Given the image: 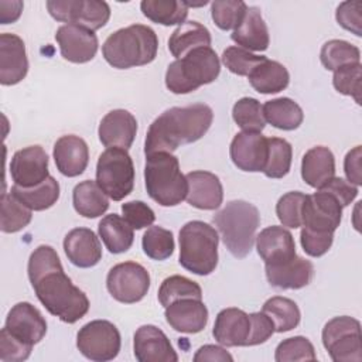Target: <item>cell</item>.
Masks as SVG:
<instances>
[{"mask_svg":"<svg viewBox=\"0 0 362 362\" xmlns=\"http://www.w3.org/2000/svg\"><path fill=\"white\" fill-rule=\"evenodd\" d=\"M28 279L47 311L66 324L81 320L89 310L86 294L65 274L54 247L40 245L28 259Z\"/></svg>","mask_w":362,"mask_h":362,"instance_id":"cell-1","label":"cell"},{"mask_svg":"<svg viewBox=\"0 0 362 362\" xmlns=\"http://www.w3.org/2000/svg\"><path fill=\"white\" fill-rule=\"evenodd\" d=\"M212 120L214 112L205 103L175 106L164 110L147 130L146 156L158 151L173 153L182 144L199 140L209 130Z\"/></svg>","mask_w":362,"mask_h":362,"instance_id":"cell-2","label":"cell"},{"mask_svg":"<svg viewBox=\"0 0 362 362\" xmlns=\"http://www.w3.org/2000/svg\"><path fill=\"white\" fill-rule=\"evenodd\" d=\"M158 49V38L153 28L143 24H132L110 34L102 54L106 62L117 69L147 65L154 61Z\"/></svg>","mask_w":362,"mask_h":362,"instance_id":"cell-3","label":"cell"},{"mask_svg":"<svg viewBox=\"0 0 362 362\" xmlns=\"http://www.w3.org/2000/svg\"><path fill=\"white\" fill-rule=\"evenodd\" d=\"M214 223L221 232L226 249L235 257L243 259L253 247L260 215L253 204L243 199H233L214 216Z\"/></svg>","mask_w":362,"mask_h":362,"instance_id":"cell-4","label":"cell"},{"mask_svg":"<svg viewBox=\"0 0 362 362\" xmlns=\"http://www.w3.org/2000/svg\"><path fill=\"white\" fill-rule=\"evenodd\" d=\"M144 184L148 197L161 206L181 204L188 192V182L175 156L158 151L146 156Z\"/></svg>","mask_w":362,"mask_h":362,"instance_id":"cell-5","label":"cell"},{"mask_svg":"<svg viewBox=\"0 0 362 362\" xmlns=\"http://www.w3.org/2000/svg\"><path fill=\"white\" fill-rule=\"evenodd\" d=\"M221 72V62L211 47H199L171 62L165 72V86L175 95L197 90L214 82Z\"/></svg>","mask_w":362,"mask_h":362,"instance_id":"cell-6","label":"cell"},{"mask_svg":"<svg viewBox=\"0 0 362 362\" xmlns=\"http://www.w3.org/2000/svg\"><path fill=\"white\" fill-rule=\"evenodd\" d=\"M180 264L198 276L211 274L218 264L219 236L215 228L204 221H189L178 235Z\"/></svg>","mask_w":362,"mask_h":362,"instance_id":"cell-7","label":"cell"},{"mask_svg":"<svg viewBox=\"0 0 362 362\" xmlns=\"http://www.w3.org/2000/svg\"><path fill=\"white\" fill-rule=\"evenodd\" d=\"M96 182L113 201H122L134 187V165L127 150L110 147L96 164Z\"/></svg>","mask_w":362,"mask_h":362,"instance_id":"cell-8","label":"cell"},{"mask_svg":"<svg viewBox=\"0 0 362 362\" xmlns=\"http://www.w3.org/2000/svg\"><path fill=\"white\" fill-rule=\"evenodd\" d=\"M361 339L359 321L348 315L335 317L322 328V345L334 362H361Z\"/></svg>","mask_w":362,"mask_h":362,"instance_id":"cell-9","label":"cell"},{"mask_svg":"<svg viewBox=\"0 0 362 362\" xmlns=\"http://www.w3.org/2000/svg\"><path fill=\"white\" fill-rule=\"evenodd\" d=\"M122 345L120 332L115 324L106 320H93L85 324L76 334L79 352L95 362H107L119 355Z\"/></svg>","mask_w":362,"mask_h":362,"instance_id":"cell-10","label":"cell"},{"mask_svg":"<svg viewBox=\"0 0 362 362\" xmlns=\"http://www.w3.org/2000/svg\"><path fill=\"white\" fill-rule=\"evenodd\" d=\"M47 8L57 21L82 25L92 31L102 28L110 17V7L102 0H48Z\"/></svg>","mask_w":362,"mask_h":362,"instance_id":"cell-11","label":"cell"},{"mask_svg":"<svg viewBox=\"0 0 362 362\" xmlns=\"http://www.w3.org/2000/svg\"><path fill=\"white\" fill-rule=\"evenodd\" d=\"M110 296L123 304H134L144 298L150 288V274L136 262H123L113 266L106 277Z\"/></svg>","mask_w":362,"mask_h":362,"instance_id":"cell-12","label":"cell"},{"mask_svg":"<svg viewBox=\"0 0 362 362\" xmlns=\"http://www.w3.org/2000/svg\"><path fill=\"white\" fill-rule=\"evenodd\" d=\"M342 218V206L338 199L324 189H318L313 195L305 194L301 219L303 228L334 233Z\"/></svg>","mask_w":362,"mask_h":362,"instance_id":"cell-13","label":"cell"},{"mask_svg":"<svg viewBox=\"0 0 362 362\" xmlns=\"http://www.w3.org/2000/svg\"><path fill=\"white\" fill-rule=\"evenodd\" d=\"M10 174L18 187L31 188L41 184L49 177L45 150L38 144L17 150L11 157Z\"/></svg>","mask_w":362,"mask_h":362,"instance_id":"cell-14","label":"cell"},{"mask_svg":"<svg viewBox=\"0 0 362 362\" xmlns=\"http://www.w3.org/2000/svg\"><path fill=\"white\" fill-rule=\"evenodd\" d=\"M55 40L64 59L74 64H85L93 59L98 52L96 34L76 24H64L55 33Z\"/></svg>","mask_w":362,"mask_h":362,"instance_id":"cell-15","label":"cell"},{"mask_svg":"<svg viewBox=\"0 0 362 362\" xmlns=\"http://www.w3.org/2000/svg\"><path fill=\"white\" fill-rule=\"evenodd\" d=\"M6 329L17 339L34 346L47 334V321L30 303L21 301L11 307L7 314Z\"/></svg>","mask_w":362,"mask_h":362,"instance_id":"cell-16","label":"cell"},{"mask_svg":"<svg viewBox=\"0 0 362 362\" xmlns=\"http://www.w3.org/2000/svg\"><path fill=\"white\" fill-rule=\"evenodd\" d=\"M232 163L242 171H263L267 161V139L262 133L240 132L229 147Z\"/></svg>","mask_w":362,"mask_h":362,"instance_id":"cell-17","label":"cell"},{"mask_svg":"<svg viewBox=\"0 0 362 362\" xmlns=\"http://www.w3.org/2000/svg\"><path fill=\"white\" fill-rule=\"evenodd\" d=\"M134 356L139 362H177L178 355L174 351L167 335L156 325L147 324L137 328L133 338Z\"/></svg>","mask_w":362,"mask_h":362,"instance_id":"cell-18","label":"cell"},{"mask_svg":"<svg viewBox=\"0 0 362 362\" xmlns=\"http://www.w3.org/2000/svg\"><path fill=\"white\" fill-rule=\"evenodd\" d=\"M28 72L24 41L10 33L0 34V83L4 86L21 82Z\"/></svg>","mask_w":362,"mask_h":362,"instance_id":"cell-19","label":"cell"},{"mask_svg":"<svg viewBox=\"0 0 362 362\" xmlns=\"http://www.w3.org/2000/svg\"><path fill=\"white\" fill-rule=\"evenodd\" d=\"M256 249L266 266H277L297 256L291 232L277 225L264 228L256 236Z\"/></svg>","mask_w":362,"mask_h":362,"instance_id":"cell-20","label":"cell"},{"mask_svg":"<svg viewBox=\"0 0 362 362\" xmlns=\"http://www.w3.org/2000/svg\"><path fill=\"white\" fill-rule=\"evenodd\" d=\"M136 133L137 120L124 109H115L106 113L98 129L99 140L107 148L120 147L127 150L133 144Z\"/></svg>","mask_w":362,"mask_h":362,"instance_id":"cell-21","label":"cell"},{"mask_svg":"<svg viewBox=\"0 0 362 362\" xmlns=\"http://www.w3.org/2000/svg\"><path fill=\"white\" fill-rule=\"evenodd\" d=\"M188 182L187 202L198 209H218L223 201V188L218 175L209 171H191L185 175Z\"/></svg>","mask_w":362,"mask_h":362,"instance_id":"cell-22","label":"cell"},{"mask_svg":"<svg viewBox=\"0 0 362 362\" xmlns=\"http://www.w3.org/2000/svg\"><path fill=\"white\" fill-rule=\"evenodd\" d=\"M164 317L173 329L184 334H197L208 322V308L202 300L181 298L165 307Z\"/></svg>","mask_w":362,"mask_h":362,"instance_id":"cell-23","label":"cell"},{"mask_svg":"<svg viewBox=\"0 0 362 362\" xmlns=\"http://www.w3.org/2000/svg\"><path fill=\"white\" fill-rule=\"evenodd\" d=\"M250 327L249 314L240 308L229 307L218 313L212 335L223 346H247Z\"/></svg>","mask_w":362,"mask_h":362,"instance_id":"cell-24","label":"cell"},{"mask_svg":"<svg viewBox=\"0 0 362 362\" xmlns=\"http://www.w3.org/2000/svg\"><path fill=\"white\" fill-rule=\"evenodd\" d=\"M64 250L68 260L81 269L93 267L102 259V246L89 228H75L64 239Z\"/></svg>","mask_w":362,"mask_h":362,"instance_id":"cell-25","label":"cell"},{"mask_svg":"<svg viewBox=\"0 0 362 362\" xmlns=\"http://www.w3.org/2000/svg\"><path fill=\"white\" fill-rule=\"evenodd\" d=\"M54 160L58 171L65 177L81 175L89 163V148L83 139L75 134L59 137L54 144Z\"/></svg>","mask_w":362,"mask_h":362,"instance_id":"cell-26","label":"cell"},{"mask_svg":"<svg viewBox=\"0 0 362 362\" xmlns=\"http://www.w3.org/2000/svg\"><path fill=\"white\" fill-rule=\"evenodd\" d=\"M264 270L270 286L283 290L303 288L311 281L314 274L313 263L300 256L277 266L264 264Z\"/></svg>","mask_w":362,"mask_h":362,"instance_id":"cell-27","label":"cell"},{"mask_svg":"<svg viewBox=\"0 0 362 362\" xmlns=\"http://www.w3.org/2000/svg\"><path fill=\"white\" fill-rule=\"evenodd\" d=\"M230 38L247 51H266L269 48V30L259 7H247L240 24L233 30Z\"/></svg>","mask_w":362,"mask_h":362,"instance_id":"cell-28","label":"cell"},{"mask_svg":"<svg viewBox=\"0 0 362 362\" xmlns=\"http://www.w3.org/2000/svg\"><path fill=\"white\" fill-rule=\"evenodd\" d=\"M301 177L305 184L317 189L335 177L332 151L324 146H315L307 150L301 160Z\"/></svg>","mask_w":362,"mask_h":362,"instance_id":"cell-29","label":"cell"},{"mask_svg":"<svg viewBox=\"0 0 362 362\" xmlns=\"http://www.w3.org/2000/svg\"><path fill=\"white\" fill-rule=\"evenodd\" d=\"M209 30L198 21H185L178 25L168 38V49L177 59L185 57L189 51L211 45Z\"/></svg>","mask_w":362,"mask_h":362,"instance_id":"cell-30","label":"cell"},{"mask_svg":"<svg viewBox=\"0 0 362 362\" xmlns=\"http://www.w3.org/2000/svg\"><path fill=\"white\" fill-rule=\"evenodd\" d=\"M252 88L263 95L277 93L288 86L290 75L286 66L277 61L266 58L249 74Z\"/></svg>","mask_w":362,"mask_h":362,"instance_id":"cell-31","label":"cell"},{"mask_svg":"<svg viewBox=\"0 0 362 362\" xmlns=\"http://www.w3.org/2000/svg\"><path fill=\"white\" fill-rule=\"evenodd\" d=\"M98 232L110 253H124L133 245V228L126 222L124 218L119 216L117 214H109L103 216L98 225Z\"/></svg>","mask_w":362,"mask_h":362,"instance_id":"cell-32","label":"cell"},{"mask_svg":"<svg viewBox=\"0 0 362 362\" xmlns=\"http://www.w3.org/2000/svg\"><path fill=\"white\" fill-rule=\"evenodd\" d=\"M75 211L83 218H98L109 208V199L96 181L85 180L75 185L72 191Z\"/></svg>","mask_w":362,"mask_h":362,"instance_id":"cell-33","label":"cell"},{"mask_svg":"<svg viewBox=\"0 0 362 362\" xmlns=\"http://www.w3.org/2000/svg\"><path fill=\"white\" fill-rule=\"evenodd\" d=\"M262 107L264 120L280 130H294L304 120L303 109L290 98L267 100Z\"/></svg>","mask_w":362,"mask_h":362,"instance_id":"cell-34","label":"cell"},{"mask_svg":"<svg viewBox=\"0 0 362 362\" xmlns=\"http://www.w3.org/2000/svg\"><path fill=\"white\" fill-rule=\"evenodd\" d=\"M10 192L31 211H45L58 201L59 184L54 177L49 175L41 184L31 188L13 185Z\"/></svg>","mask_w":362,"mask_h":362,"instance_id":"cell-35","label":"cell"},{"mask_svg":"<svg viewBox=\"0 0 362 362\" xmlns=\"http://www.w3.org/2000/svg\"><path fill=\"white\" fill-rule=\"evenodd\" d=\"M140 8L148 20L161 25H181L188 16V6L178 0H143Z\"/></svg>","mask_w":362,"mask_h":362,"instance_id":"cell-36","label":"cell"},{"mask_svg":"<svg viewBox=\"0 0 362 362\" xmlns=\"http://www.w3.org/2000/svg\"><path fill=\"white\" fill-rule=\"evenodd\" d=\"M262 311L272 318L276 332L291 331L300 324L301 320L298 305L287 297L276 296L266 300Z\"/></svg>","mask_w":362,"mask_h":362,"instance_id":"cell-37","label":"cell"},{"mask_svg":"<svg viewBox=\"0 0 362 362\" xmlns=\"http://www.w3.org/2000/svg\"><path fill=\"white\" fill-rule=\"evenodd\" d=\"M33 218V211L17 199L11 192L1 194L0 229L4 233H14L24 229Z\"/></svg>","mask_w":362,"mask_h":362,"instance_id":"cell-38","label":"cell"},{"mask_svg":"<svg viewBox=\"0 0 362 362\" xmlns=\"http://www.w3.org/2000/svg\"><path fill=\"white\" fill-rule=\"evenodd\" d=\"M291 144L280 137L267 139V161L263 173L269 178H283L291 167Z\"/></svg>","mask_w":362,"mask_h":362,"instance_id":"cell-39","label":"cell"},{"mask_svg":"<svg viewBox=\"0 0 362 362\" xmlns=\"http://www.w3.org/2000/svg\"><path fill=\"white\" fill-rule=\"evenodd\" d=\"M321 64L328 71H335L348 64H356L361 59V51L356 45L344 40L327 41L320 52Z\"/></svg>","mask_w":362,"mask_h":362,"instance_id":"cell-40","label":"cell"},{"mask_svg":"<svg viewBox=\"0 0 362 362\" xmlns=\"http://www.w3.org/2000/svg\"><path fill=\"white\" fill-rule=\"evenodd\" d=\"M181 298H198L202 300V290L198 283L180 276L174 274L163 280L158 288V301L165 308L171 303L181 300Z\"/></svg>","mask_w":362,"mask_h":362,"instance_id":"cell-41","label":"cell"},{"mask_svg":"<svg viewBox=\"0 0 362 362\" xmlns=\"http://www.w3.org/2000/svg\"><path fill=\"white\" fill-rule=\"evenodd\" d=\"M232 117L235 123L243 132L262 133L266 126L263 116V107L260 102L255 98H242L239 99L232 109Z\"/></svg>","mask_w":362,"mask_h":362,"instance_id":"cell-42","label":"cell"},{"mask_svg":"<svg viewBox=\"0 0 362 362\" xmlns=\"http://www.w3.org/2000/svg\"><path fill=\"white\" fill-rule=\"evenodd\" d=\"M143 252L153 260H165L174 252L173 232L161 226H148L141 239Z\"/></svg>","mask_w":362,"mask_h":362,"instance_id":"cell-43","label":"cell"},{"mask_svg":"<svg viewBox=\"0 0 362 362\" xmlns=\"http://www.w3.org/2000/svg\"><path fill=\"white\" fill-rule=\"evenodd\" d=\"M247 6L242 0H215L211 3V16L218 28L228 31L235 30L245 13Z\"/></svg>","mask_w":362,"mask_h":362,"instance_id":"cell-44","label":"cell"},{"mask_svg":"<svg viewBox=\"0 0 362 362\" xmlns=\"http://www.w3.org/2000/svg\"><path fill=\"white\" fill-rule=\"evenodd\" d=\"M276 362H293V361H315L314 345L305 337H291L281 341L274 354Z\"/></svg>","mask_w":362,"mask_h":362,"instance_id":"cell-45","label":"cell"},{"mask_svg":"<svg viewBox=\"0 0 362 362\" xmlns=\"http://www.w3.org/2000/svg\"><path fill=\"white\" fill-rule=\"evenodd\" d=\"M266 57L252 54L250 51L242 47H228L222 52L223 65L232 74H236L239 76H249V74Z\"/></svg>","mask_w":362,"mask_h":362,"instance_id":"cell-46","label":"cell"},{"mask_svg":"<svg viewBox=\"0 0 362 362\" xmlns=\"http://www.w3.org/2000/svg\"><path fill=\"white\" fill-rule=\"evenodd\" d=\"M361 79H362V66L361 62L348 64L334 71L332 83L334 88L346 96L355 99L361 105Z\"/></svg>","mask_w":362,"mask_h":362,"instance_id":"cell-47","label":"cell"},{"mask_svg":"<svg viewBox=\"0 0 362 362\" xmlns=\"http://www.w3.org/2000/svg\"><path fill=\"white\" fill-rule=\"evenodd\" d=\"M305 199V194L301 191H291L280 197L276 204V215L283 226L287 228H300L303 225L301 211Z\"/></svg>","mask_w":362,"mask_h":362,"instance_id":"cell-48","label":"cell"},{"mask_svg":"<svg viewBox=\"0 0 362 362\" xmlns=\"http://www.w3.org/2000/svg\"><path fill=\"white\" fill-rule=\"evenodd\" d=\"M33 351V346L13 337L6 327L0 331V361L1 362H23Z\"/></svg>","mask_w":362,"mask_h":362,"instance_id":"cell-49","label":"cell"},{"mask_svg":"<svg viewBox=\"0 0 362 362\" xmlns=\"http://www.w3.org/2000/svg\"><path fill=\"white\" fill-rule=\"evenodd\" d=\"M335 18L342 28L354 33L356 37L362 35V3L359 0L342 1L337 7Z\"/></svg>","mask_w":362,"mask_h":362,"instance_id":"cell-50","label":"cell"},{"mask_svg":"<svg viewBox=\"0 0 362 362\" xmlns=\"http://www.w3.org/2000/svg\"><path fill=\"white\" fill-rule=\"evenodd\" d=\"M123 218L136 230L151 226L156 221L154 211L143 201H129L122 205Z\"/></svg>","mask_w":362,"mask_h":362,"instance_id":"cell-51","label":"cell"},{"mask_svg":"<svg viewBox=\"0 0 362 362\" xmlns=\"http://www.w3.org/2000/svg\"><path fill=\"white\" fill-rule=\"evenodd\" d=\"M332 240H334V233H329V232H317V230L303 228L300 233V242H301L303 250L311 257H320L325 255L332 246Z\"/></svg>","mask_w":362,"mask_h":362,"instance_id":"cell-52","label":"cell"},{"mask_svg":"<svg viewBox=\"0 0 362 362\" xmlns=\"http://www.w3.org/2000/svg\"><path fill=\"white\" fill-rule=\"evenodd\" d=\"M250 317V335L247 339V346H255L259 344L266 342L276 331H274V324L272 318L263 313H252L249 314Z\"/></svg>","mask_w":362,"mask_h":362,"instance_id":"cell-53","label":"cell"},{"mask_svg":"<svg viewBox=\"0 0 362 362\" xmlns=\"http://www.w3.org/2000/svg\"><path fill=\"white\" fill-rule=\"evenodd\" d=\"M318 189H324V191L329 192L331 195H334L342 208L348 206L358 195V188L341 177H332L329 181H327Z\"/></svg>","mask_w":362,"mask_h":362,"instance_id":"cell-54","label":"cell"},{"mask_svg":"<svg viewBox=\"0 0 362 362\" xmlns=\"http://www.w3.org/2000/svg\"><path fill=\"white\" fill-rule=\"evenodd\" d=\"M361 158H362V148L361 146L354 147L349 150L344 160V171L348 178V181L354 185L362 184V175H361Z\"/></svg>","mask_w":362,"mask_h":362,"instance_id":"cell-55","label":"cell"},{"mask_svg":"<svg viewBox=\"0 0 362 362\" xmlns=\"http://www.w3.org/2000/svg\"><path fill=\"white\" fill-rule=\"evenodd\" d=\"M194 361L195 362H204V361H211V362H232L233 358L232 355L225 351L222 346H218V345H204L201 346L197 354L194 355Z\"/></svg>","mask_w":362,"mask_h":362,"instance_id":"cell-56","label":"cell"},{"mask_svg":"<svg viewBox=\"0 0 362 362\" xmlns=\"http://www.w3.org/2000/svg\"><path fill=\"white\" fill-rule=\"evenodd\" d=\"M23 7H24V4L20 0H11V1L1 0L0 1V23L10 24V23L17 21L18 17L21 16Z\"/></svg>","mask_w":362,"mask_h":362,"instance_id":"cell-57","label":"cell"}]
</instances>
